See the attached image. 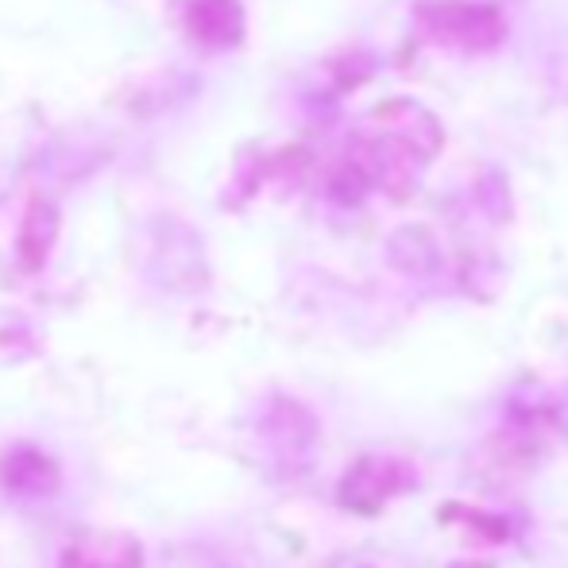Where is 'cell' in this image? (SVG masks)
Listing matches in <instances>:
<instances>
[{
    "instance_id": "cell-2",
    "label": "cell",
    "mask_w": 568,
    "mask_h": 568,
    "mask_svg": "<svg viewBox=\"0 0 568 568\" xmlns=\"http://www.w3.org/2000/svg\"><path fill=\"white\" fill-rule=\"evenodd\" d=\"M62 568H143V549L124 530H82L67 541Z\"/></svg>"
},
{
    "instance_id": "cell-3",
    "label": "cell",
    "mask_w": 568,
    "mask_h": 568,
    "mask_svg": "<svg viewBox=\"0 0 568 568\" xmlns=\"http://www.w3.org/2000/svg\"><path fill=\"white\" fill-rule=\"evenodd\" d=\"M0 484L20 495H51L59 487V464L36 445H16L0 456Z\"/></svg>"
},
{
    "instance_id": "cell-4",
    "label": "cell",
    "mask_w": 568,
    "mask_h": 568,
    "mask_svg": "<svg viewBox=\"0 0 568 568\" xmlns=\"http://www.w3.org/2000/svg\"><path fill=\"white\" fill-rule=\"evenodd\" d=\"M39 348V333L36 325L28 322V317L20 314H4L0 310V364H8V359H23L31 356V352Z\"/></svg>"
},
{
    "instance_id": "cell-1",
    "label": "cell",
    "mask_w": 568,
    "mask_h": 568,
    "mask_svg": "<svg viewBox=\"0 0 568 568\" xmlns=\"http://www.w3.org/2000/svg\"><path fill=\"white\" fill-rule=\"evenodd\" d=\"M182 31L202 51H225L244 36V12L236 0H182Z\"/></svg>"
}]
</instances>
